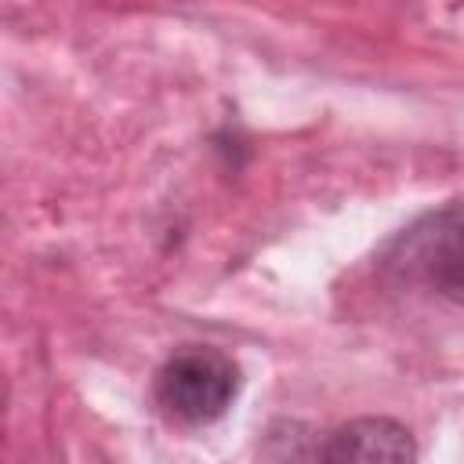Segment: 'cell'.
I'll use <instances>...</instances> for the list:
<instances>
[{"label": "cell", "instance_id": "6da1fadb", "mask_svg": "<svg viewBox=\"0 0 464 464\" xmlns=\"http://www.w3.org/2000/svg\"><path fill=\"white\" fill-rule=\"evenodd\" d=\"M384 268L464 308V210L450 203L402 228L384 250Z\"/></svg>", "mask_w": 464, "mask_h": 464}, {"label": "cell", "instance_id": "7a4b0ae2", "mask_svg": "<svg viewBox=\"0 0 464 464\" xmlns=\"http://www.w3.org/2000/svg\"><path fill=\"white\" fill-rule=\"evenodd\" d=\"M239 392V366L207 344H188L174 352L152 381V399L160 413L174 424H214L228 413L232 399Z\"/></svg>", "mask_w": 464, "mask_h": 464}, {"label": "cell", "instance_id": "3957f363", "mask_svg": "<svg viewBox=\"0 0 464 464\" xmlns=\"http://www.w3.org/2000/svg\"><path fill=\"white\" fill-rule=\"evenodd\" d=\"M312 464H417V446L392 417H355L319 439Z\"/></svg>", "mask_w": 464, "mask_h": 464}]
</instances>
